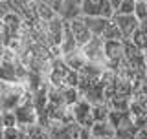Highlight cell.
I'll return each instance as SVG.
<instances>
[{
	"label": "cell",
	"mask_w": 147,
	"mask_h": 139,
	"mask_svg": "<svg viewBox=\"0 0 147 139\" xmlns=\"http://www.w3.org/2000/svg\"><path fill=\"white\" fill-rule=\"evenodd\" d=\"M134 15L140 22L147 20V2L145 0H138L136 2V7H134Z\"/></svg>",
	"instance_id": "14"
},
{
	"label": "cell",
	"mask_w": 147,
	"mask_h": 139,
	"mask_svg": "<svg viewBox=\"0 0 147 139\" xmlns=\"http://www.w3.org/2000/svg\"><path fill=\"white\" fill-rule=\"evenodd\" d=\"M134 7H136V0H121V4H119V7L116 9V13L134 15Z\"/></svg>",
	"instance_id": "13"
},
{
	"label": "cell",
	"mask_w": 147,
	"mask_h": 139,
	"mask_svg": "<svg viewBox=\"0 0 147 139\" xmlns=\"http://www.w3.org/2000/svg\"><path fill=\"white\" fill-rule=\"evenodd\" d=\"M0 139H4V134H2V128H0Z\"/></svg>",
	"instance_id": "18"
},
{
	"label": "cell",
	"mask_w": 147,
	"mask_h": 139,
	"mask_svg": "<svg viewBox=\"0 0 147 139\" xmlns=\"http://www.w3.org/2000/svg\"><path fill=\"white\" fill-rule=\"evenodd\" d=\"M86 22V26H88V29L92 31V35L96 37H101L105 31V27L109 26L110 18H105V17H83Z\"/></svg>",
	"instance_id": "10"
},
{
	"label": "cell",
	"mask_w": 147,
	"mask_h": 139,
	"mask_svg": "<svg viewBox=\"0 0 147 139\" xmlns=\"http://www.w3.org/2000/svg\"><path fill=\"white\" fill-rule=\"evenodd\" d=\"M4 139H17V136L20 134V126H6L2 128Z\"/></svg>",
	"instance_id": "15"
},
{
	"label": "cell",
	"mask_w": 147,
	"mask_h": 139,
	"mask_svg": "<svg viewBox=\"0 0 147 139\" xmlns=\"http://www.w3.org/2000/svg\"><path fill=\"white\" fill-rule=\"evenodd\" d=\"M114 7L110 0H83V17H114Z\"/></svg>",
	"instance_id": "2"
},
{
	"label": "cell",
	"mask_w": 147,
	"mask_h": 139,
	"mask_svg": "<svg viewBox=\"0 0 147 139\" xmlns=\"http://www.w3.org/2000/svg\"><path fill=\"white\" fill-rule=\"evenodd\" d=\"M136 2H138V0H136Z\"/></svg>",
	"instance_id": "19"
},
{
	"label": "cell",
	"mask_w": 147,
	"mask_h": 139,
	"mask_svg": "<svg viewBox=\"0 0 147 139\" xmlns=\"http://www.w3.org/2000/svg\"><path fill=\"white\" fill-rule=\"evenodd\" d=\"M57 15L66 22L83 17V0H63Z\"/></svg>",
	"instance_id": "7"
},
{
	"label": "cell",
	"mask_w": 147,
	"mask_h": 139,
	"mask_svg": "<svg viewBox=\"0 0 147 139\" xmlns=\"http://www.w3.org/2000/svg\"><path fill=\"white\" fill-rule=\"evenodd\" d=\"M2 94H4V84H2V81H0V101H2Z\"/></svg>",
	"instance_id": "16"
},
{
	"label": "cell",
	"mask_w": 147,
	"mask_h": 139,
	"mask_svg": "<svg viewBox=\"0 0 147 139\" xmlns=\"http://www.w3.org/2000/svg\"><path fill=\"white\" fill-rule=\"evenodd\" d=\"M90 134L96 139H105V137H112L116 134V128L110 124V121H96L90 126Z\"/></svg>",
	"instance_id": "9"
},
{
	"label": "cell",
	"mask_w": 147,
	"mask_h": 139,
	"mask_svg": "<svg viewBox=\"0 0 147 139\" xmlns=\"http://www.w3.org/2000/svg\"><path fill=\"white\" fill-rule=\"evenodd\" d=\"M0 128H2V110H0Z\"/></svg>",
	"instance_id": "17"
},
{
	"label": "cell",
	"mask_w": 147,
	"mask_h": 139,
	"mask_svg": "<svg viewBox=\"0 0 147 139\" xmlns=\"http://www.w3.org/2000/svg\"><path fill=\"white\" fill-rule=\"evenodd\" d=\"M63 59H64V62H66L72 70H76V72H79L81 68H85L86 64H88V59H86V55L83 53L81 48L74 49V51L66 53V55H63Z\"/></svg>",
	"instance_id": "8"
},
{
	"label": "cell",
	"mask_w": 147,
	"mask_h": 139,
	"mask_svg": "<svg viewBox=\"0 0 147 139\" xmlns=\"http://www.w3.org/2000/svg\"><path fill=\"white\" fill-rule=\"evenodd\" d=\"M112 20L118 24V27L121 29V33L125 39H131L132 33L138 29L140 26V20L136 18V15H123V13H114Z\"/></svg>",
	"instance_id": "6"
},
{
	"label": "cell",
	"mask_w": 147,
	"mask_h": 139,
	"mask_svg": "<svg viewBox=\"0 0 147 139\" xmlns=\"http://www.w3.org/2000/svg\"><path fill=\"white\" fill-rule=\"evenodd\" d=\"M131 40L138 46V48L144 49V51L147 49V20L140 22V26H138V29L134 31V33H132Z\"/></svg>",
	"instance_id": "11"
},
{
	"label": "cell",
	"mask_w": 147,
	"mask_h": 139,
	"mask_svg": "<svg viewBox=\"0 0 147 139\" xmlns=\"http://www.w3.org/2000/svg\"><path fill=\"white\" fill-rule=\"evenodd\" d=\"M15 115H17V121H18V126L26 128V126H31V124L37 123V108H35V103L33 101H22L20 104L15 108Z\"/></svg>",
	"instance_id": "4"
},
{
	"label": "cell",
	"mask_w": 147,
	"mask_h": 139,
	"mask_svg": "<svg viewBox=\"0 0 147 139\" xmlns=\"http://www.w3.org/2000/svg\"><path fill=\"white\" fill-rule=\"evenodd\" d=\"M83 53L86 55L88 62L98 64V66H105L107 68V53H105V40L101 37H92V39L83 46Z\"/></svg>",
	"instance_id": "1"
},
{
	"label": "cell",
	"mask_w": 147,
	"mask_h": 139,
	"mask_svg": "<svg viewBox=\"0 0 147 139\" xmlns=\"http://www.w3.org/2000/svg\"><path fill=\"white\" fill-rule=\"evenodd\" d=\"M44 37L48 39V44L52 48H59L61 46V40H63V35H64V26H66V20H63L61 17H53L52 20L44 22Z\"/></svg>",
	"instance_id": "3"
},
{
	"label": "cell",
	"mask_w": 147,
	"mask_h": 139,
	"mask_svg": "<svg viewBox=\"0 0 147 139\" xmlns=\"http://www.w3.org/2000/svg\"><path fill=\"white\" fill-rule=\"evenodd\" d=\"M101 39H103V40H125V37H123L121 29L118 27V24L112 20V18H110V22H109V26L105 27Z\"/></svg>",
	"instance_id": "12"
},
{
	"label": "cell",
	"mask_w": 147,
	"mask_h": 139,
	"mask_svg": "<svg viewBox=\"0 0 147 139\" xmlns=\"http://www.w3.org/2000/svg\"><path fill=\"white\" fill-rule=\"evenodd\" d=\"M68 26H70V31L74 35V39H76V42L79 44V48H83L88 40L92 39V31L88 29V26H86L85 18L79 17V18H74V20H68Z\"/></svg>",
	"instance_id": "5"
}]
</instances>
